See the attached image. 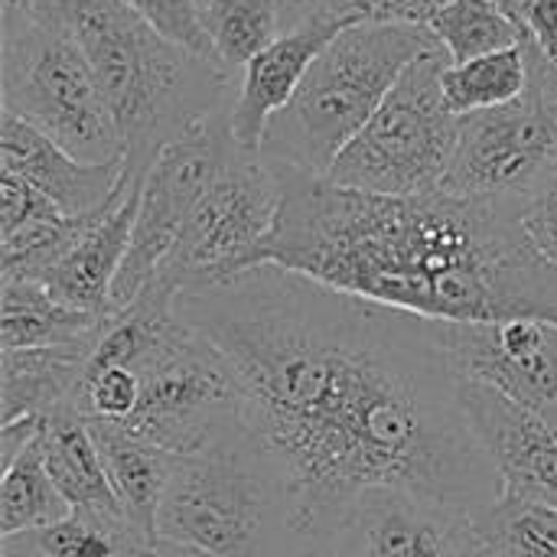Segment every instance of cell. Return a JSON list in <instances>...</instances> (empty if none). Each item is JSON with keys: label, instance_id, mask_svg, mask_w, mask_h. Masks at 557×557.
I'll use <instances>...</instances> for the list:
<instances>
[{"label": "cell", "instance_id": "cell-2", "mask_svg": "<svg viewBox=\"0 0 557 557\" xmlns=\"http://www.w3.org/2000/svg\"><path fill=\"white\" fill-rule=\"evenodd\" d=\"M277 170L281 215L258 264L437 323H557V268L529 245L522 202L444 189L379 196L281 163Z\"/></svg>", "mask_w": 557, "mask_h": 557}, {"label": "cell", "instance_id": "cell-4", "mask_svg": "<svg viewBox=\"0 0 557 557\" xmlns=\"http://www.w3.org/2000/svg\"><path fill=\"white\" fill-rule=\"evenodd\" d=\"M437 49L431 26L362 20L346 26L310 65L297 95L271 117L258 153L281 166L326 176L408 65Z\"/></svg>", "mask_w": 557, "mask_h": 557}, {"label": "cell", "instance_id": "cell-7", "mask_svg": "<svg viewBox=\"0 0 557 557\" xmlns=\"http://www.w3.org/2000/svg\"><path fill=\"white\" fill-rule=\"evenodd\" d=\"M447 65L444 49L408 65L372 121L336 157L326 180L379 196L444 189L460 131V117L447 108L441 85Z\"/></svg>", "mask_w": 557, "mask_h": 557}, {"label": "cell", "instance_id": "cell-20", "mask_svg": "<svg viewBox=\"0 0 557 557\" xmlns=\"http://www.w3.org/2000/svg\"><path fill=\"white\" fill-rule=\"evenodd\" d=\"M91 431L127 522L150 545H157V516L176 454L117 424H91Z\"/></svg>", "mask_w": 557, "mask_h": 557}, {"label": "cell", "instance_id": "cell-11", "mask_svg": "<svg viewBox=\"0 0 557 557\" xmlns=\"http://www.w3.org/2000/svg\"><path fill=\"white\" fill-rule=\"evenodd\" d=\"M238 140L232 137V111H222L160 150L140 183L131 251L111 290V310L127 307L160 271L173 251L196 202L209 189L222 160ZM108 310V313H111Z\"/></svg>", "mask_w": 557, "mask_h": 557}, {"label": "cell", "instance_id": "cell-5", "mask_svg": "<svg viewBox=\"0 0 557 557\" xmlns=\"http://www.w3.org/2000/svg\"><path fill=\"white\" fill-rule=\"evenodd\" d=\"M297 539L287 480L255 431L173 457L157 542L209 557H281Z\"/></svg>", "mask_w": 557, "mask_h": 557}, {"label": "cell", "instance_id": "cell-38", "mask_svg": "<svg viewBox=\"0 0 557 557\" xmlns=\"http://www.w3.org/2000/svg\"><path fill=\"white\" fill-rule=\"evenodd\" d=\"M486 557H490V555H486Z\"/></svg>", "mask_w": 557, "mask_h": 557}, {"label": "cell", "instance_id": "cell-31", "mask_svg": "<svg viewBox=\"0 0 557 557\" xmlns=\"http://www.w3.org/2000/svg\"><path fill=\"white\" fill-rule=\"evenodd\" d=\"M450 0H346V10L362 23L431 26Z\"/></svg>", "mask_w": 557, "mask_h": 557}, {"label": "cell", "instance_id": "cell-21", "mask_svg": "<svg viewBox=\"0 0 557 557\" xmlns=\"http://www.w3.org/2000/svg\"><path fill=\"white\" fill-rule=\"evenodd\" d=\"M104 317L85 313L59 300L39 281L0 284V346L10 349H52L91 343Z\"/></svg>", "mask_w": 557, "mask_h": 557}, {"label": "cell", "instance_id": "cell-34", "mask_svg": "<svg viewBox=\"0 0 557 557\" xmlns=\"http://www.w3.org/2000/svg\"><path fill=\"white\" fill-rule=\"evenodd\" d=\"M281 7V23L284 29H297L310 20L323 16H352L346 10V0H277Z\"/></svg>", "mask_w": 557, "mask_h": 557}, {"label": "cell", "instance_id": "cell-18", "mask_svg": "<svg viewBox=\"0 0 557 557\" xmlns=\"http://www.w3.org/2000/svg\"><path fill=\"white\" fill-rule=\"evenodd\" d=\"M91 343L3 352L0 356L3 424H13L20 418H49L62 408H72Z\"/></svg>", "mask_w": 557, "mask_h": 557}, {"label": "cell", "instance_id": "cell-36", "mask_svg": "<svg viewBox=\"0 0 557 557\" xmlns=\"http://www.w3.org/2000/svg\"><path fill=\"white\" fill-rule=\"evenodd\" d=\"M144 557H209V555H199V552H189V548H180V545L157 542V545H150V548H147V555Z\"/></svg>", "mask_w": 557, "mask_h": 557}, {"label": "cell", "instance_id": "cell-24", "mask_svg": "<svg viewBox=\"0 0 557 557\" xmlns=\"http://www.w3.org/2000/svg\"><path fill=\"white\" fill-rule=\"evenodd\" d=\"M199 10L212 55L232 75L284 33L277 0H199Z\"/></svg>", "mask_w": 557, "mask_h": 557}, {"label": "cell", "instance_id": "cell-9", "mask_svg": "<svg viewBox=\"0 0 557 557\" xmlns=\"http://www.w3.org/2000/svg\"><path fill=\"white\" fill-rule=\"evenodd\" d=\"M137 375L140 405L124 428L170 454H199L251 431L235 369L180 317L170 339Z\"/></svg>", "mask_w": 557, "mask_h": 557}, {"label": "cell", "instance_id": "cell-37", "mask_svg": "<svg viewBox=\"0 0 557 557\" xmlns=\"http://www.w3.org/2000/svg\"><path fill=\"white\" fill-rule=\"evenodd\" d=\"M496 3H499L509 16H516V20H519V13H522V7H525V0H496Z\"/></svg>", "mask_w": 557, "mask_h": 557}, {"label": "cell", "instance_id": "cell-35", "mask_svg": "<svg viewBox=\"0 0 557 557\" xmlns=\"http://www.w3.org/2000/svg\"><path fill=\"white\" fill-rule=\"evenodd\" d=\"M281 557H336L333 552V539L323 535H300Z\"/></svg>", "mask_w": 557, "mask_h": 557}, {"label": "cell", "instance_id": "cell-12", "mask_svg": "<svg viewBox=\"0 0 557 557\" xmlns=\"http://www.w3.org/2000/svg\"><path fill=\"white\" fill-rule=\"evenodd\" d=\"M444 343L463 382H480L557 424L555 320L512 317L496 323H444Z\"/></svg>", "mask_w": 557, "mask_h": 557}, {"label": "cell", "instance_id": "cell-29", "mask_svg": "<svg viewBox=\"0 0 557 557\" xmlns=\"http://www.w3.org/2000/svg\"><path fill=\"white\" fill-rule=\"evenodd\" d=\"M522 232L529 245L557 268V163L552 173L525 196L522 202Z\"/></svg>", "mask_w": 557, "mask_h": 557}, {"label": "cell", "instance_id": "cell-27", "mask_svg": "<svg viewBox=\"0 0 557 557\" xmlns=\"http://www.w3.org/2000/svg\"><path fill=\"white\" fill-rule=\"evenodd\" d=\"M480 532L490 557H557V509L532 499H499Z\"/></svg>", "mask_w": 557, "mask_h": 557}, {"label": "cell", "instance_id": "cell-16", "mask_svg": "<svg viewBox=\"0 0 557 557\" xmlns=\"http://www.w3.org/2000/svg\"><path fill=\"white\" fill-rule=\"evenodd\" d=\"M0 166L3 173L26 180L65 215L98 212L117 196L124 183V157L108 163H85L7 111L0 114Z\"/></svg>", "mask_w": 557, "mask_h": 557}, {"label": "cell", "instance_id": "cell-14", "mask_svg": "<svg viewBox=\"0 0 557 557\" xmlns=\"http://www.w3.org/2000/svg\"><path fill=\"white\" fill-rule=\"evenodd\" d=\"M460 395L499 476V499H532L557 509V424L542 421L480 382H463Z\"/></svg>", "mask_w": 557, "mask_h": 557}, {"label": "cell", "instance_id": "cell-1", "mask_svg": "<svg viewBox=\"0 0 557 557\" xmlns=\"http://www.w3.org/2000/svg\"><path fill=\"white\" fill-rule=\"evenodd\" d=\"M173 310L235 369L300 535L330 539L369 490L421 493L476 522L499 503L444 323L277 264L183 290Z\"/></svg>", "mask_w": 557, "mask_h": 557}, {"label": "cell", "instance_id": "cell-33", "mask_svg": "<svg viewBox=\"0 0 557 557\" xmlns=\"http://www.w3.org/2000/svg\"><path fill=\"white\" fill-rule=\"evenodd\" d=\"M519 23L529 39L557 65V0H525Z\"/></svg>", "mask_w": 557, "mask_h": 557}, {"label": "cell", "instance_id": "cell-15", "mask_svg": "<svg viewBox=\"0 0 557 557\" xmlns=\"http://www.w3.org/2000/svg\"><path fill=\"white\" fill-rule=\"evenodd\" d=\"M356 16H323L297 29H284L268 49H261L242 72L232 101V137L245 150H258L271 117L297 95L310 65L320 52L346 29Z\"/></svg>", "mask_w": 557, "mask_h": 557}, {"label": "cell", "instance_id": "cell-28", "mask_svg": "<svg viewBox=\"0 0 557 557\" xmlns=\"http://www.w3.org/2000/svg\"><path fill=\"white\" fill-rule=\"evenodd\" d=\"M121 3H127L140 20H147L166 39H173V42H180V46H186L206 59H215L209 36L202 29L199 0H121Z\"/></svg>", "mask_w": 557, "mask_h": 557}, {"label": "cell", "instance_id": "cell-6", "mask_svg": "<svg viewBox=\"0 0 557 557\" xmlns=\"http://www.w3.org/2000/svg\"><path fill=\"white\" fill-rule=\"evenodd\" d=\"M3 111L33 124L72 157L108 163L124 157L121 134L75 33L49 29L0 7Z\"/></svg>", "mask_w": 557, "mask_h": 557}, {"label": "cell", "instance_id": "cell-8", "mask_svg": "<svg viewBox=\"0 0 557 557\" xmlns=\"http://www.w3.org/2000/svg\"><path fill=\"white\" fill-rule=\"evenodd\" d=\"M281 199L277 163L235 144L150 284L176 297L255 268L277 225Z\"/></svg>", "mask_w": 557, "mask_h": 557}, {"label": "cell", "instance_id": "cell-23", "mask_svg": "<svg viewBox=\"0 0 557 557\" xmlns=\"http://www.w3.org/2000/svg\"><path fill=\"white\" fill-rule=\"evenodd\" d=\"M69 509L72 506L65 503V496L59 493V486L52 483V476L46 470L39 434H36L16 457L3 460V470H0V539L52 525L62 516H69Z\"/></svg>", "mask_w": 557, "mask_h": 557}, {"label": "cell", "instance_id": "cell-10", "mask_svg": "<svg viewBox=\"0 0 557 557\" xmlns=\"http://www.w3.org/2000/svg\"><path fill=\"white\" fill-rule=\"evenodd\" d=\"M529 88L522 98L463 114L444 193L525 202L557 163V65L525 36Z\"/></svg>", "mask_w": 557, "mask_h": 557}, {"label": "cell", "instance_id": "cell-17", "mask_svg": "<svg viewBox=\"0 0 557 557\" xmlns=\"http://www.w3.org/2000/svg\"><path fill=\"white\" fill-rule=\"evenodd\" d=\"M140 183L144 180H124L117 196L95 215V222L82 232L72 251L39 284H46L59 300L85 313L108 317L111 290L134 238Z\"/></svg>", "mask_w": 557, "mask_h": 557}, {"label": "cell", "instance_id": "cell-22", "mask_svg": "<svg viewBox=\"0 0 557 557\" xmlns=\"http://www.w3.org/2000/svg\"><path fill=\"white\" fill-rule=\"evenodd\" d=\"M150 542L127 516L69 509L52 525L0 539V557H144Z\"/></svg>", "mask_w": 557, "mask_h": 557}, {"label": "cell", "instance_id": "cell-19", "mask_svg": "<svg viewBox=\"0 0 557 557\" xmlns=\"http://www.w3.org/2000/svg\"><path fill=\"white\" fill-rule=\"evenodd\" d=\"M39 447H42V460H46L52 483L59 486V493L65 496L72 509L124 516L117 493L111 486L101 447L95 441V431L82 414H75L72 408H62L42 418Z\"/></svg>", "mask_w": 557, "mask_h": 557}, {"label": "cell", "instance_id": "cell-32", "mask_svg": "<svg viewBox=\"0 0 557 557\" xmlns=\"http://www.w3.org/2000/svg\"><path fill=\"white\" fill-rule=\"evenodd\" d=\"M88 3L91 0H0V7L16 10L33 23L49 26V29H62V33H75Z\"/></svg>", "mask_w": 557, "mask_h": 557}, {"label": "cell", "instance_id": "cell-25", "mask_svg": "<svg viewBox=\"0 0 557 557\" xmlns=\"http://www.w3.org/2000/svg\"><path fill=\"white\" fill-rule=\"evenodd\" d=\"M444 98L447 108L463 117L476 111H490L499 104H509L525 95L529 88V49L525 39L512 49L480 55L460 65L444 69Z\"/></svg>", "mask_w": 557, "mask_h": 557}, {"label": "cell", "instance_id": "cell-3", "mask_svg": "<svg viewBox=\"0 0 557 557\" xmlns=\"http://www.w3.org/2000/svg\"><path fill=\"white\" fill-rule=\"evenodd\" d=\"M124 147V180H144L163 147L232 111L238 75L140 20L121 0H91L75 26Z\"/></svg>", "mask_w": 557, "mask_h": 557}, {"label": "cell", "instance_id": "cell-13", "mask_svg": "<svg viewBox=\"0 0 557 557\" xmlns=\"http://www.w3.org/2000/svg\"><path fill=\"white\" fill-rule=\"evenodd\" d=\"M336 557H486L480 522L408 490H369L339 519Z\"/></svg>", "mask_w": 557, "mask_h": 557}, {"label": "cell", "instance_id": "cell-30", "mask_svg": "<svg viewBox=\"0 0 557 557\" xmlns=\"http://www.w3.org/2000/svg\"><path fill=\"white\" fill-rule=\"evenodd\" d=\"M46 215H59V206L52 199H46L39 189H33L26 180L13 173L0 176V235L16 232Z\"/></svg>", "mask_w": 557, "mask_h": 557}, {"label": "cell", "instance_id": "cell-26", "mask_svg": "<svg viewBox=\"0 0 557 557\" xmlns=\"http://www.w3.org/2000/svg\"><path fill=\"white\" fill-rule=\"evenodd\" d=\"M431 33L437 36L450 65L512 49L529 36L522 23L496 0H450L431 20Z\"/></svg>", "mask_w": 557, "mask_h": 557}]
</instances>
